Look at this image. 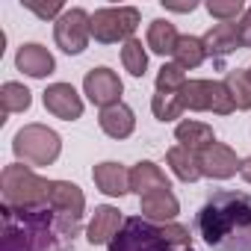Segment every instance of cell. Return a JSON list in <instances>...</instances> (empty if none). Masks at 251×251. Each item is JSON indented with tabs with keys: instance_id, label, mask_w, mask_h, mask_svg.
I'll list each match as a JSON object with an SVG mask.
<instances>
[{
	"instance_id": "cell-1",
	"label": "cell",
	"mask_w": 251,
	"mask_h": 251,
	"mask_svg": "<svg viewBox=\"0 0 251 251\" xmlns=\"http://www.w3.org/2000/svg\"><path fill=\"white\" fill-rule=\"evenodd\" d=\"M198 230L213 251H251V195L216 192L198 213Z\"/></svg>"
},
{
	"instance_id": "cell-2",
	"label": "cell",
	"mask_w": 251,
	"mask_h": 251,
	"mask_svg": "<svg viewBox=\"0 0 251 251\" xmlns=\"http://www.w3.org/2000/svg\"><path fill=\"white\" fill-rule=\"evenodd\" d=\"M0 192L3 204L18 213H42L48 210L50 180L36 175L27 163H9L0 172Z\"/></svg>"
},
{
	"instance_id": "cell-3",
	"label": "cell",
	"mask_w": 251,
	"mask_h": 251,
	"mask_svg": "<svg viewBox=\"0 0 251 251\" xmlns=\"http://www.w3.org/2000/svg\"><path fill=\"white\" fill-rule=\"evenodd\" d=\"M12 151L18 163L27 166H53L62 154V136L48 127V124H24V127L12 136Z\"/></svg>"
},
{
	"instance_id": "cell-4",
	"label": "cell",
	"mask_w": 251,
	"mask_h": 251,
	"mask_svg": "<svg viewBox=\"0 0 251 251\" xmlns=\"http://www.w3.org/2000/svg\"><path fill=\"white\" fill-rule=\"evenodd\" d=\"M142 24V12L136 6H103L92 12V39L98 45H124L136 39V27Z\"/></svg>"
},
{
	"instance_id": "cell-5",
	"label": "cell",
	"mask_w": 251,
	"mask_h": 251,
	"mask_svg": "<svg viewBox=\"0 0 251 251\" xmlns=\"http://www.w3.org/2000/svg\"><path fill=\"white\" fill-rule=\"evenodd\" d=\"M53 42L62 53L80 56L92 42V12L71 6L53 21Z\"/></svg>"
},
{
	"instance_id": "cell-6",
	"label": "cell",
	"mask_w": 251,
	"mask_h": 251,
	"mask_svg": "<svg viewBox=\"0 0 251 251\" xmlns=\"http://www.w3.org/2000/svg\"><path fill=\"white\" fill-rule=\"evenodd\" d=\"M109 251H172V248L157 225L145 222L142 216H133L124 219V227L112 239Z\"/></svg>"
},
{
	"instance_id": "cell-7",
	"label": "cell",
	"mask_w": 251,
	"mask_h": 251,
	"mask_svg": "<svg viewBox=\"0 0 251 251\" xmlns=\"http://www.w3.org/2000/svg\"><path fill=\"white\" fill-rule=\"evenodd\" d=\"M83 95H86V98H89L95 106L106 109V106H115V103H121L124 83H121V77H118L112 68H106V65H98V68L86 71V77H83Z\"/></svg>"
},
{
	"instance_id": "cell-8",
	"label": "cell",
	"mask_w": 251,
	"mask_h": 251,
	"mask_svg": "<svg viewBox=\"0 0 251 251\" xmlns=\"http://www.w3.org/2000/svg\"><path fill=\"white\" fill-rule=\"evenodd\" d=\"M42 103L53 118H62V121H77L83 118V109H86L80 92L71 83H50L42 92Z\"/></svg>"
},
{
	"instance_id": "cell-9",
	"label": "cell",
	"mask_w": 251,
	"mask_h": 251,
	"mask_svg": "<svg viewBox=\"0 0 251 251\" xmlns=\"http://www.w3.org/2000/svg\"><path fill=\"white\" fill-rule=\"evenodd\" d=\"M198 166H201V175L210 177V180H227L239 172L242 160L236 157V151L225 142H213L210 148H204L198 154Z\"/></svg>"
},
{
	"instance_id": "cell-10",
	"label": "cell",
	"mask_w": 251,
	"mask_h": 251,
	"mask_svg": "<svg viewBox=\"0 0 251 251\" xmlns=\"http://www.w3.org/2000/svg\"><path fill=\"white\" fill-rule=\"evenodd\" d=\"M48 207L62 216V219H74L80 222L83 219V210H86V195L77 183L71 180H50V195H48Z\"/></svg>"
},
{
	"instance_id": "cell-11",
	"label": "cell",
	"mask_w": 251,
	"mask_h": 251,
	"mask_svg": "<svg viewBox=\"0 0 251 251\" xmlns=\"http://www.w3.org/2000/svg\"><path fill=\"white\" fill-rule=\"evenodd\" d=\"M121 227H124L121 210L112 204H100V207H95V213L86 225V239H89V245H112V239L118 236Z\"/></svg>"
},
{
	"instance_id": "cell-12",
	"label": "cell",
	"mask_w": 251,
	"mask_h": 251,
	"mask_svg": "<svg viewBox=\"0 0 251 251\" xmlns=\"http://www.w3.org/2000/svg\"><path fill=\"white\" fill-rule=\"evenodd\" d=\"M15 68H18L21 74L33 77V80H45V77H50V74L56 71V59H53V53H50L45 45H39V42H24V45L18 48V53H15Z\"/></svg>"
},
{
	"instance_id": "cell-13",
	"label": "cell",
	"mask_w": 251,
	"mask_h": 251,
	"mask_svg": "<svg viewBox=\"0 0 251 251\" xmlns=\"http://www.w3.org/2000/svg\"><path fill=\"white\" fill-rule=\"evenodd\" d=\"M139 213H142V219L151 222V225H169V222L177 219L180 201H177V195H175L172 189H157V192L139 198Z\"/></svg>"
},
{
	"instance_id": "cell-14",
	"label": "cell",
	"mask_w": 251,
	"mask_h": 251,
	"mask_svg": "<svg viewBox=\"0 0 251 251\" xmlns=\"http://www.w3.org/2000/svg\"><path fill=\"white\" fill-rule=\"evenodd\" d=\"M92 180L98 186V192L109 195V198H121L130 192V172L124 169V163L115 160H103L92 169Z\"/></svg>"
},
{
	"instance_id": "cell-15",
	"label": "cell",
	"mask_w": 251,
	"mask_h": 251,
	"mask_svg": "<svg viewBox=\"0 0 251 251\" xmlns=\"http://www.w3.org/2000/svg\"><path fill=\"white\" fill-rule=\"evenodd\" d=\"M98 124H100V130H103L109 139L121 142V139H130V136H133V130H136V112L121 100V103H115V106L100 109Z\"/></svg>"
},
{
	"instance_id": "cell-16",
	"label": "cell",
	"mask_w": 251,
	"mask_h": 251,
	"mask_svg": "<svg viewBox=\"0 0 251 251\" xmlns=\"http://www.w3.org/2000/svg\"><path fill=\"white\" fill-rule=\"evenodd\" d=\"M157 189H172L166 172H163L157 163H151V160H139V163L130 169V192H136V195L142 198V195H151V192H157Z\"/></svg>"
},
{
	"instance_id": "cell-17",
	"label": "cell",
	"mask_w": 251,
	"mask_h": 251,
	"mask_svg": "<svg viewBox=\"0 0 251 251\" xmlns=\"http://www.w3.org/2000/svg\"><path fill=\"white\" fill-rule=\"evenodd\" d=\"M175 142H177L180 148L192 151V154H201L204 148H210V145L216 142V133H213L210 124H204V121L183 118L177 127H175Z\"/></svg>"
},
{
	"instance_id": "cell-18",
	"label": "cell",
	"mask_w": 251,
	"mask_h": 251,
	"mask_svg": "<svg viewBox=\"0 0 251 251\" xmlns=\"http://www.w3.org/2000/svg\"><path fill=\"white\" fill-rule=\"evenodd\" d=\"M177 39H180V33H177V27H175L169 18H154V21L148 24L145 45H148L151 53H157V56H172L175 48H177Z\"/></svg>"
},
{
	"instance_id": "cell-19",
	"label": "cell",
	"mask_w": 251,
	"mask_h": 251,
	"mask_svg": "<svg viewBox=\"0 0 251 251\" xmlns=\"http://www.w3.org/2000/svg\"><path fill=\"white\" fill-rule=\"evenodd\" d=\"M201 39H204L210 56H227V53H233V50L242 48L239 33H236V24H213Z\"/></svg>"
},
{
	"instance_id": "cell-20",
	"label": "cell",
	"mask_w": 251,
	"mask_h": 251,
	"mask_svg": "<svg viewBox=\"0 0 251 251\" xmlns=\"http://www.w3.org/2000/svg\"><path fill=\"white\" fill-rule=\"evenodd\" d=\"M166 163H169L172 175L177 180H183V183H195V180L204 177L201 175V166H198V154H192V151H186L180 145H175V148L166 151Z\"/></svg>"
},
{
	"instance_id": "cell-21",
	"label": "cell",
	"mask_w": 251,
	"mask_h": 251,
	"mask_svg": "<svg viewBox=\"0 0 251 251\" xmlns=\"http://www.w3.org/2000/svg\"><path fill=\"white\" fill-rule=\"evenodd\" d=\"M207 56H210V53H207V45H204L201 36H180V39H177V48H175V53H172V59H175L183 71L201 68Z\"/></svg>"
},
{
	"instance_id": "cell-22",
	"label": "cell",
	"mask_w": 251,
	"mask_h": 251,
	"mask_svg": "<svg viewBox=\"0 0 251 251\" xmlns=\"http://www.w3.org/2000/svg\"><path fill=\"white\" fill-rule=\"evenodd\" d=\"M0 103H3V115H12V112H27L33 106V92L24 86V83H15V80H6L0 86Z\"/></svg>"
},
{
	"instance_id": "cell-23",
	"label": "cell",
	"mask_w": 251,
	"mask_h": 251,
	"mask_svg": "<svg viewBox=\"0 0 251 251\" xmlns=\"http://www.w3.org/2000/svg\"><path fill=\"white\" fill-rule=\"evenodd\" d=\"M183 106L192 112H210V100H213V80H186V86L180 89Z\"/></svg>"
},
{
	"instance_id": "cell-24",
	"label": "cell",
	"mask_w": 251,
	"mask_h": 251,
	"mask_svg": "<svg viewBox=\"0 0 251 251\" xmlns=\"http://www.w3.org/2000/svg\"><path fill=\"white\" fill-rule=\"evenodd\" d=\"M121 65L130 77H145L148 71V45H142V39H130L121 45Z\"/></svg>"
},
{
	"instance_id": "cell-25",
	"label": "cell",
	"mask_w": 251,
	"mask_h": 251,
	"mask_svg": "<svg viewBox=\"0 0 251 251\" xmlns=\"http://www.w3.org/2000/svg\"><path fill=\"white\" fill-rule=\"evenodd\" d=\"M183 98H180V92H157L154 98H151V112H154V118L157 121H163V124H169V121H177L180 115H183Z\"/></svg>"
},
{
	"instance_id": "cell-26",
	"label": "cell",
	"mask_w": 251,
	"mask_h": 251,
	"mask_svg": "<svg viewBox=\"0 0 251 251\" xmlns=\"http://www.w3.org/2000/svg\"><path fill=\"white\" fill-rule=\"evenodd\" d=\"M225 86H227V92H230V98H233V106L236 109H251V83H248V74L245 71H227L225 74Z\"/></svg>"
},
{
	"instance_id": "cell-27",
	"label": "cell",
	"mask_w": 251,
	"mask_h": 251,
	"mask_svg": "<svg viewBox=\"0 0 251 251\" xmlns=\"http://www.w3.org/2000/svg\"><path fill=\"white\" fill-rule=\"evenodd\" d=\"M204 9L210 12V18H216L219 24H236L242 15H245V3L242 0H210L204 3Z\"/></svg>"
},
{
	"instance_id": "cell-28",
	"label": "cell",
	"mask_w": 251,
	"mask_h": 251,
	"mask_svg": "<svg viewBox=\"0 0 251 251\" xmlns=\"http://www.w3.org/2000/svg\"><path fill=\"white\" fill-rule=\"evenodd\" d=\"M154 83H157V92H180L186 86V71L177 62H163Z\"/></svg>"
},
{
	"instance_id": "cell-29",
	"label": "cell",
	"mask_w": 251,
	"mask_h": 251,
	"mask_svg": "<svg viewBox=\"0 0 251 251\" xmlns=\"http://www.w3.org/2000/svg\"><path fill=\"white\" fill-rule=\"evenodd\" d=\"M160 230H163V236H166V242H169V248H172V251H192L189 227L169 222V225H160Z\"/></svg>"
},
{
	"instance_id": "cell-30",
	"label": "cell",
	"mask_w": 251,
	"mask_h": 251,
	"mask_svg": "<svg viewBox=\"0 0 251 251\" xmlns=\"http://www.w3.org/2000/svg\"><path fill=\"white\" fill-rule=\"evenodd\" d=\"M24 9H30L33 15H39L42 21H56L62 12H65V3L62 0H50V3H36V0H21Z\"/></svg>"
},
{
	"instance_id": "cell-31",
	"label": "cell",
	"mask_w": 251,
	"mask_h": 251,
	"mask_svg": "<svg viewBox=\"0 0 251 251\" xmlns=\"http://www.w3.org/2000/svg\"><path fill=\"white\" fill-rule=\"evenodd\" d=\"M236 33H239L242 48H251V6H248V9H245V15L236 21Z\"/></svg>"
},
{
	"instance_id": "cell-32",
	"label": "cell",
	"mask_w": 251,
	"mask_h": 251,
	"mask_svg": "<svg viewBox=\"0 0 251 251\" xmlns=\"http://www.w3.org/2000/svg\"><path fill=\"white\" fill-rule=\"evenodd\" d=\"M169 12H195L198 9V3H195V0H189V3H163Z\"/></svg>"
},
{
	"instance_id": "cell-33",
	"label": "cell",
	"mask_w": 251,
	"mask_h": 251,
	"mask_svg": "<svg viewBox=\"0 0 251 251\" xmlns=\"http://www.w3.org/2000/svg\"><path fill=\"white\" fill-rule=\"evenodd\" d=\"M239 175H242V180H245V183H251V157H245V160H242Z\"/></svg>"
},
{
	"instance_id": "cell-34",
	"label": "cell",
	"mask_w": 251,
	"mask_h": 251,
	"mask_svg": "<svg viewBox=\"0 0 251 251\" xmlns=\"http://www.w3.org/2000/svg\"><path fill=\"white\" fill-rule=\"evenodd\" d=\"M245 74H248V83H251V65H248V68H245Z\"/></svg>"
}]
</instances>
